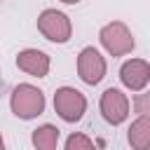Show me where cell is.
Masks as SVG:
<instances>
[{"label": "cell", "mask_w": 150, "mask_h": 150, "mask_svg": "<svg viewBox=\"0 0 150 150\" xmlns=\"http://www.w3.org/2000/svg\"><path fill=\"white\" fill-rule=\"evenodd\" d=\"M9 108L14 112V117L19 120H35L45 112L47 108V98H45V91L30 82H21L12 89L9 94Z\"/></svg>", "instance_id": "6da1fadb"}, {"label": "cell", "mask_w": 150, "mask_h": 150, "mask_svg": "<svg viewBox=\"0 0 150 150\" xmlns=\"http://www.w3.org/2000/svg\"><path fill=\"white\" fill-rule=\"evenodd\" d=\"M98 42L110 56H127L134 52L136 40L124 21H108L98 30Z\"/></svg>", "instance_id": "7a4b0ae2"}, {"label": "cell", "mask_w": 150, "mask_h": 150, "mask_svg": "<svg viewBox=\"0 0 150 150\" xmlns=\"http://www.w3.org/2000/svg\"><path fill=\"white\" fill-rule=\"evenodd\" d=\"M38 30L45 40H49L54 45H66L73 38V21L66 12L47 7L38 14Z\"/></svg>", "instance_id": "3957f363"}, {"label": "cell", "mask_w": 150, "mask_h": 150, "mask_svg": "<svg viewBox=\"0 0 150 150\" xmlns=\"http://www.w3.org/2000/svg\"><path fill=\"white\" fill-rule=\"evenodd\" d=\"M54 110L68 124L80 122L87 112V96L75 87H59L54 94Z\"/></svg>", "instance_id": "277c9868"}, {"label": "cell", "mask_w": 150, "mask_h": 150, "mask_svg": "<svg viewBox=\"0 0 150 150\" xmlns=\"http://www.w3.org/2000/svg\"><path fill=\"white\" fill-rule=\"evenodd\" d=\"M98 110H101V117L112 124V127H120L122 122H127L129 112H131V103H129V96L117 89V87H108L101 98H98Z\"/></svg>", "instance_id": "5b68a950"}, {"label": "cell", "mask_w": 150, "mask_h": 150, "mask_svg": "<svg viewBox=\"0 0 150 150\" xmlns=\"http://www.w3.org/2000/svg\"><path fill=\"white\" fill-rule=\"evenodd\" d=\"M108 73V63H105V56L96 49V47H82L80 54H77V77L89 84V87H96Z\"/></svg>", "instance_id": "8992f818"}, {"label": "cell", "mask_w": 150, "mask_h": 150, "mask_svg": "<svg viewBox=\"0 0 150 150\" xmlns=\"http://www.w3.org/2000/svg\"><path fill=\"white\" fill-rule=\"evenodd\" d=\"M120 82L129 91H145L150 84V63L145 59H127L120 66Z\"/></svg>", "instance_id": "52a82bcc"}, {"label": "cell", "mask_w": 150, "mask_h": 150, "mask_svg": "<svg viewBox=\"0 0 150 150\" xmlns=\"http://www.w3.org/2000/svg\"><path fill=\"white\" fill-rule=\"evenodd\" d=\"M16 68L23 70L26 75L30 77H47L49 75V68H52V59L49 54H45L42 49H35V47H26L16 54Z\"/></svg>", "instance_id": "ba28073f"}, {"label": "cell", "mask_w": 150, "mask_h": 150, "mask_svg": "<svg viewBox=\"0 0 150 150\" xmlns=\"http://www.w3.org/2000/svg\"><path fill=\"white\" fill-rule=\"evenodd\" d=\"M127 141H129L131 150H148L150 148V117L148 115H138L129 124Z\"/></svg>", "instance_id": "9c48e42d"}, {"label": "cell", "mask_w": 150, "mask_h": 150, "mask_svg": "<svg viewBox=\"0 0 150 150\" xmlns=\"http://www.w3.org/2000/svg\"><path fill=\"white\" fill-rule=\"evenodd\" d=\"M59 138H61V131L56 124H40L30 134V143L35 150H56Z\"/></svg>", "instance_id": "30bf717a"}, {"label": "cell", "mask_w": 150, "mask_h": 150, "mask_svg": "<svg viewBox=\"0 0 150 150\" xmlns=\"http://www.w3.org/2000/svg\"><path fill=\"white\" fill-rule=\"evenodd\" d=\"M63 150H96V145H94V141H91L87 134H82V131H73V134L66 138Z\"/></svg>", "instance_id": "8fae6325"}, {"label": "cell", "mask_w": 150, "mask_h": 150, "mask_svg": "<svg viewBox=\"0 0 150 150\" xmlns=\"http://www.w3.org/2000/svg\"><path fill=\"white\" fill-rule=\"evenodd\" d=\"M134 108H136V112H138V115H148L150 96H148V94H143V91H138V94H136V101H134Z\"/></svg>", "instance_id": "7c38bea8"}, {"label": "cell", "mask_w": 150, "mask_h": 150, "mask_svg": "<svg viewBox=\"0 0 150 150\" xmlns=\"http://www.w3.org/2000/svg\"><path fill=\"white\" fill-rule=\"evenodd\" d=\"M59 2H63V5H77L80 0H59Z\"/></svg>", "instance_id": "4fadbf2b"}, {"label": "cell", "mask_w": 150, "mask_h": 150, "mask_svg": "<svg viewBox=\"0 0 150 150\" xmlns=\"http://www.w3.org/2000/svg\"><path fill=\"white\" fill-rule=\"evenodd\" d=\"M0 150H5V138H2V131H0Z\"/></svg>", "instance_id": "5bb4252c"}, {"label": "cell", "mask_w": 150, "mask_h": 150, "mask_svg": "<svg viewBox=\"0 0 150 150\" xmlns=\"http://www.w3.org/2000/svg\"><path fill=\"white\" fill-rule=\"evenodd\" d=\"M0 2H2V0H0Z\"/></svg>", "instance_id": "9a60e30c"}]
</instances>
